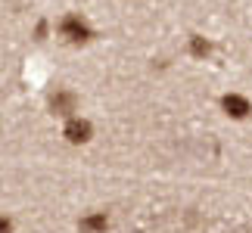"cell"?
<instances>
[{"instance_id": "3", "label": "cell", "mask_w": 252, "mask_h": 233, "mask_svg": "<svg viewBox=\"0 0 252 233\" xmlns=\"http://www.w3.org/2000/svg\"><path fill=\"white\" fill-rule=\"evenodd\" d=\"M65 140L69 143H87L91 140V121L84 118H75V115H69V121H65Z\"/></svg>"}, {"instance_id": "5", "label": "cell", "mask_w": 252, "mask_h": 233, "mask_svg": "<svg viewBox=\"0 0 252 233\" xmlns=\"http://www.w3.org/2000/svg\"><path fill=\"white\" fill-rule=\"evenodd\" d=\"M106 227H109L106 215H91V218H84V221H81V230H87V233H103Z\"/></svg>"}, {"instance_id": "6", "label": "cell", "mask_w": 252, "mask_h": 233, "mask_svg": "<svg viewBox=\"0 0 252 233\" xmlns=\"http://www.w3.org/2000/svg\"><path fill=\"white\" fill-rule=\"evenodd\" d=\"M190 50L196 53V56H209L212 47H209V41H202V37H193V41H190Z\"/></svg>"}, {"instance_id": "1", "label": "cell", "mask_w": 252, "mask_h": 233, "mask_svg": "<svg viewBox=\"0 0 252 233\" xmlns=\"http://www.w3.org/2000/svg\"><path fill=\"white\" fill-rule=\"evenodd\" d=\"M56 31H60V37H63V41H69V44H87V41L94 37L91 25H87V19L78 16V13L63 16L60 25H56Z\"/></svg>"}, {"instance_id": "2", "label": "cell", "mask_w": 252, "mask_h": 233, "mask_svg": "<svg viewBox=\"0 0 252 233\" xmlns=\"http://www.w3.org/2000/svg\"><path fill=\"white\" fill-rule=\"evenodd\" d=\"M221 109H224V115H230V118H246L252 112V103L243 93H227L224 100H221Z\"/></svg>"}, {"instance_id": "7", "label": "cell", "mask_w": 252, "mask_h": 233, "mask_svg": "<svg viewBox=\"0 0 252 233\" xmlns=\"http://www.w3.org/2000/svg\"><path fill=\"white\" fill-rule=\"evenodd\" d=\"M9 230H13V224H9L6 218H0V233H9Z\"/></svg>"}, {"instance_id": "4", "label": "cell", "mask_w": 252, "mask_h": 233, "mask_svg": "<svg viewBox=\"0 0 252 233\" xmlns=\"http://www.w3.org/2000/svg\"><path fill=\"white\" fill-rule=\"evenodd\" d=\"M50 106H53L56 115H72L75 106H78V96H75L72 90H56V93L50 96Z\"/></svg>"}]
</instances>
